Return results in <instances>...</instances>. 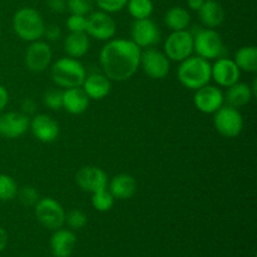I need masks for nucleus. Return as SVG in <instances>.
Returning <instances> with one entry per match:
<instances>
[{
  "mask_svg": "<svg viewBox=\"0 0 257 257\" xmlns=\"http://www.w3.org/2000/svg\"><path fill=\"white\" fill-rule=\"evenodd\" d=\"M142 49L128 39H110L99 53L103 74L109 80L131 79L140 68Z\"/></svg>",
  "mask_w": 257,
  "mask_h": 257,
  "instance_id": "obj_1",
  "label": "nucleus"
},
{
  "mask_svg": "<svg viewBox=\"0 0 257 257\" xmlns=\"http://www.w3.org/2000/svg\"><path fill=\"white\" fill-rule=\"evenodd\" d=\"M177 78L181 84L190 90H197L211 80V63L198 55H191L180 62Z\"/></svg>",
  "mask_w": 257,
  "mask_h": 257,
  "instance_id": "obj_2",
  "label": "nucleus"
},
{
  "mask_svg": "<svg viewBox=\"0 0 257 257\" xmlns=\"http://www.w3.org/2000/svg\"><path fill=\"white\" fill-rule=\"evenodd\" d=\"M13 29L20 39L32 43L44 37L45 23L37 9L22 8L13 17Z\"/></svg>",
  "mask_w": 257,
  "mask_h": 257,
  "instance_id": "obj_3",
  "label": "nucleus"
},
{
  "mask_svg": "<svg viewBox=\"0 0 257 257\" xmlns=\"http://www.w3.org/2000/svg\"><path fill=\"white\" fill-rule=\"evenodd\" d=\"M50 74L55 85L67 89V88L82 87L87 77V70L78 59L65 57L53 63Z\"/></svg>",
  "mask_w": 257,
  "mask_h": 257,
  "instance_id": "obj_4",
  "label": "nucleus"
},
{
  "mask_svg": "<svg viewBox=\"0 0 257 257\" xmlns=\"http://www.w3.org/2000/svg\"><path fill=\"white\" fill-rule=\"evenodd\" d=\"M193 52L206 60L225 57L226 48L221 35L215 29L205 28L193 34Z\"/></svg>",
  "mask_w": 257,
  "mask_h": 257,
  "instance_id": "obj_5",
  "label": "nucleus"
},
{
  "mask_svg": "<svg viewBox=\"0 0 257 257\" xmlns=\"http://www.w3.org/2000/svg\"><path fill=\"white\" fill-rule=\"evenodd\" d=\"M35 217L45 228L55 231L65 223V211L54 198H39L35 205Z\"/></svg>",
  "mask_w": 257,
  "mask_h": 257,
  "instance_id": "obj_6",
  "label": "nucleus"
},
{
  "mask_svg": "<svg viewBox=\"0 0 257 257\" xmlns=\"http://www.w3.org/2000/svg\"><path fill=\"white\" fill-rule=\"evenodd\" d=\"M163 53L173 62H182L193 53V34L185 30L172 32L165 42Z\"/></svg>",
  "mask_w": 257,
  "mask_h": 257,
  "instance_id": "obj_7",
  "label": "nucleus"
},
{
  "mask_svg": "<svg viewBox=\"0 0 257 257\" xmlns=\"http://www.w3.org/2000/svg\"><path fill=\"white\" fill-rule=\"evenodd\" d=\"M213 125L221 136L226 138H235L242 132L243 118L237 108L222 105L213 113Z\"/></svg>",
  "mask_w": 257,
  "mask_h": 257,
  "instance_id": "obj_8",
  "label": "nucleus"
},
{
  "mask_svg": "<svg viewBox=\"0 0 257 257\" xmlns=\"http://www.w3.org/2000/svg\"><path fill=\"white\" fill-rule=\"evenodd\" d=\"M115 32H117V24L108 13L98 10L87 15L85 33L88 37L100 42H108L114 37Z\"/></svg>",
  "mask_w": 257,
  "mask_h": 257,
  "instance_id": "obj_9",
  "label": "nucleus"
},
{
  "mask_svg": "<svg viewBox=\"0 0 257 257\" xmlns=\"http://www.w3.org/2000/svg\"><path fill=\"white\" fill-rule=\"evenodd\" d=\"M140 67L151 79H163L170 73V59L161 50L147 48L141 53Z\"/></svg>",
  "mask_w": 257,
  "mask_h": 257,
  "instance_id": "obj_10",
  "label": "nucleus"
},
{
  "mask_svg": "<svg viewBox=\"0 0 257 257\" xmlns=\"http://www.w3.org/2000/svg\"><path fill=\"white\" fill-rule=\"evenodd\" d=\"M132 42L142 49L152 48L161 42V30L150 18L135 20L131 28Z\"/></svg>",
  "mask_w": 257,
  "mask_h": 257,
  "instance_id": "obj_11",
  "label": "nucleus"
},
{
  "mask_svg": "<svg viewBox=\"0 0 257 257\" xmlns=\"http://www.w3.org/2000/svg\"><path fill=\"white\" fill-rule=\"evenodd\" d=\"M52 48L48 43L35 40L30 43L25 52V65L33 73H42L52 62Z\"/></svg>",
  "mask_w": 257,
  "mask_h": 257,
  "instance_id": "obj_12",
  "label": "nucleus"
},
{
  "mask_svg": "<svg viewBox=\"0 0 257 257\" xmlns=\"http://www.w3.org/2000/svg\"><path fill=\"white\" fill-rule=\"evenodd\" d=\"M75 182L84 192L94 193L107 188L108 176L97 166H85L77 172Z\"/></svg>",
  "mask_w": 257,
  "mask_h": 257,
  "instance_id": "obj_13",
  "label": "nucleus"
},
{
  "mask_svg": "<svg viewBox=\"0 0 257 257\" xmlns=\"http://www.w3.org/2000/svg\"><path fill=\"white\" fill-rule=\"evenodd\" d=\"M193 103L200 112L205 114H213L223 105L225 97L220 88L207 84L196 90Z\"/></svg>",
  "mask_w": 257,
  "mask_h": 257,
  "instance_id": "obj_14",
  "label": "nucleus"
},
{
  "mask_svg": "<svg viewBox=\"0 0 257 257\" xmlns=\"http://www.w3.org/2000/svg\"><path fill=\"white\" fill-rule=\"evenodd\" d=\"M241 77V70L233 62L227 57H221L211 64V79L215 80L217 85L228 88L237 83Z\"/></svg>",
  "mask_w": 257,
  "mask_h": 257,
  "instance_id": "obj_15",
  "label": "nucleus"
},
{
  "mask_svg": "<svg viewBox=\"0 0 257 257\" xmlns=\"http://www.w3.org/2000/svg\"><path fill=\"white\" fill-rule=\"evenodd\" d=\"M29 117L24 113H3L0 114V136L8 140L22 137L29 128Z\"/></svg>",
  "mask_w": 257,
  "mask_h": 257,
  "instance_id": "obj_16",
  "label": "nucleus"
},
{
  "mask_svg": "<svg viewBox=\"0 0 257 257\" xmlns=\"http://www.w3.org/2000/svg\"><path fill=\"white\" fill-rule=\"evenodd\" d=\"M29 128L33 136L43 143H52L59 136V125L48 114H35L29 120Z\"/></svg>",
  "mask_w": 257,
  "mask_h": 257,
  "instance_id": "obj_17",
  "label": "nucleus"
},
{
  "mask_svg": "<svg viewBox=\"0 0 257 257\" xmlns=\"http://www.w3.org/2000/svg\"><path fill=\"white\" fill-rule=\"evenodd\" d=\"M75 245L77 236L65 228H58L50 237V251L54 257H70Z\"/></svg>",
  "mask_w": 257,
  "mask_h": 257,
  "instance_id": "obj_18",
  "label": "nucleus"
},
{
  "mask_svg": "<svg viewBox=\"0 0 257 257\" xmlns=\"http://www.w3.org/2000/svg\"><path fill=\"white\" fill-rule=\"evenodd\" d=\"M112 80L108 79L103 73H92L87 75L82 84V89L89 99L100 100L107 97L112 89Z\"/></svg>",
  "mask_w": 257,
  "mask_h": 257,
  "instance_id": "obj_19",
  "label": "nucleus"
},
{
  "mask_svg": "<svg viewBox=\"0 0 257 257\" xmlns=\"http://www.w3.org/2000/svg\"><path fill=\"white\" fill-rule=\"evenodd\" d=\"M109 186V192L112 193L113 197L115 200H130L135 196L136 191H137V182H136L135 177L127 173H120V175L114 176L108 183Z\"/></svg>",
  "mask_w": 257,
  "mask_h": 257,
  "instance_id": "obj_20",
  "label": "nucleus"
},
{
  "mask_svg": "<svg viewBox=\"0 0 257 257\" xmlns=\"http://www.w3.org/2000/svg\"><path fill=\"white\" fill-rule=\"evenodd\" d=\"M89 98L80 87L67 88L63 92V108L70 114H82L89 105Z\"/></svg>",
  "mask_w": 257,
  "mask_h": 257,
  "instance_id": "obj_21",
  "label": "nucleus"
},
{
  "mask_svg": "<svg viewBox=\"0 0 257 257\" xmlns=\"http://www.w3.org/2000/svg\"><path fill=\"white\" fill-rule=\"evenodd\" d=\"M198 15L202 24L210 29L220 27L225 20V10L217 0H206L198 10Z\"/></svg>",
  "mask_w": 257,
  "mask_h": 257,
  "instance_id": "obj_22",
  "label": "nucleus"
},
{
  "mask_svg": "<svg viewBox=\"0 0 257 257\" xmlns=\"http://www.w3.org/2000/svg\"><path fill=\"white\" fill-rule=\"evenodd\" d=\"M223 97H225V102L227 103V105L240 108L250 103L255 95H253L250 85L246 83L237 82L227 88V92L223 94Z\"/></svg>",
  "mask_w": 257,
  "mask_h": 257,
  "instance_id": "obj_23",
  "label": "nucleus"
},
{
  "mask_svg": "<svg viewBox=\"0 0 257 257\" xmlns=\"http://www.w3.org/2000/svg\"><path fill=\"white\" fill-rule=\"evenodd\" d=\"M89 37L87 33H70L64 40V50L68 57L78 58L84 57L89 50Z\"/></svg>",
  "mask_w": 257,
  "mask_h": 257,
  "instance_id": "obj_24",
  "label": "nucleus"
},
{
  "mask_svg": "<svg viewBox=\"0 0 257 257\" xmlns=\"http://www.w3.org/2000/svg\"><path fill=\"white\" fill-rule=\"evenodd\" d=\"M233 62L241 72H257V48L255 45H245L236 52Z\"/></svg>",
  "mask_w": 257,
  "mask_h": 257,
  "instance_id": "obj_25",
  "label": "nucleus"
},
{
  "mask_svg": "<svg viewBox=\"0 0 257 257\" xmlns=\"http://www.w3.org/2000/svg\"><path fill=\"white\" fill-rule=\"evenodd\" d=\"M165 23L172 32L187 29L191 23V15L182 7H172L165 15Z\"/></svg>",
  "mask_w": 257,
  "mask_h": 257,
  "instance_id": "obj_26",
  "label": "nucleus"
},
{
  "mask_svg": "<svg viewBox=\"0 0 257 257\" xmlns=\"http://www.w3.org/2000/svg\"><path fill=\"white\" fill-rule=\"evenodd\" d=\"M127 9L135 20L150 18L153 13L152 0H128Z\"/></svg>",
  "mask_w": 257,
  "mask_h": 257,
  "instance_id": "obj_27",
  "label": "nucleus"
},
{
  "mask_svg": "<svg viewBox=\"0 0 257 257\" xmlns=\"http://www.w3.org/2000/svg\"><path fill=\"white\" fill-rule=\"evenodd\" d=\"M114 200L115 198L107 188L92 193V206L94 210L99 211V212H107V211L112 210V207L114 206Z\"/></svg>",
  "mask_w": 257,
  "mask_h": 257,
  "instance_id": "obj_28",
  "label": "nucleus"
},
{
  "mask_svg": "<svg viewBox=\"0 0 257 257\" xmlns=\"http://www.w3.org/2000/svg\"><path fill=\"white\" fill-rule=\"evenodd\" d=\"M18 195V185L9 175L0 173V201H10Z\"/></svg>",
  "mask_w": 257,
  "mask_h": 257,
  "instance_id": "obj_29",
  "label": "nucleus"
},
{
  "mask_svg": "<svg viewBox=\"0 0 257 257\" xmlns=\"http://www.w3.org/2000/svg\"><path fill=\"white\" fill-rule=\"evenodd\" d=\"M95 0H67V9L70 14L88 15L93 12Z\"/></svg>",
  "mask_w": 257,
  "mask_h": 257,
  "instance_id": "obj_30",
  "label": "nucleus"
},
{
  "mask_svg": "<svg viewBox=\"0 0 257 257\" xmlns=\"http://www.w3.org/2000/svg\"><path fill=\"white\" fill-rule=\"evenodd\" d=\"M65 222L73 230H80L87 225L88 217L83 211L72 210L68 215H65Z\"/></svg>",
  "mask_w": 257,
  "mask_h": 257,
  "instance_id": "obj_31",
  "label": "nucleus"
},
{
  "mask_svg": "<svg viewBox=\"0 0 257 257\" xmlns=\"http://www.w3.org/2000/svg\"><path fill=\"white\" fill-rule=\"evenodd\" d=\"M128 0H95V4L102 12L113 14L118 13L127 7Z\"/></svg>",
  "mask_w": 257,
  "mask_h": 257,
  "instance_id": "obj_32",
  "label": "nucleus"
},
{
  "mask_svg": "<svg viewBox=\"0 0 257 257\" xmlns=\"http://www.w3.org/2000/svg\"><path fill=\"white\" fill-rule=\"evenodd\" d=\"M44 104L52 110H59L63 108V92L62 90H48L44 94Z\"/></svg>",
  "mask_w": 257,
  "mask_h": 257,
  "instance_id": "obj_33",
  "label": "nucleus"
},
{
  "mask_svg": "<svg viewBox=\"0 0 257 257\" xmlns=\"http://www.w3.org/2000/svg\"><path fill=\"white\" fill-rule=\"evenodd\" d=\"M67 28L70 33H85L87 28V15L70 14L67 19Z\"/></svg>",
  "mask_w": 257,
  "mask_h": 257,
  "instance_id": "obj_34",
  "label": "nucleus"
},
{
  "mask_svg": "<svg viewBox=\"0 0 257 257\" xmlns=\"http://www.w3.org/2000/svg\"><path fill=\"white\" fill-rule=\"evenodd\" d=\"M18 195H19L20 202L24 206H35L38 201H39L38 192L33 187H29V186L18 191Z\"/></svg>",
  "mask_w": 257,
  "mask_h": 257,
  "instance_id": "obj_35",
  "label": "nucleus"
},
{
  "mask_svg": "<svg viewBox=\"0 0 257 257\" xmlns=\"http://www.w3.org/2000/svg\"><path fill=\"white\" fill-rule=\"evenodd\" d=\"M44 37L47 38L48 40L50 42H55V40H59L62 38V30L58 25L55 24H50V25H45V30H44Z\"/></svg>",
  "mask_w": 257,
  "mask_h": 257,
  "instance_id": "obj_36",
  "label": "nucleus"
},
{
  "mask_svg": "<svg viewBox=\"0 0 257 257\" xmlns=\"http://www.w3.org/2000/svg\"><path fill=\"white\" fill-rule=\"evenodd\" d=\"M48 7L53 13L62 14L67 10V0H48Z\"/></svg>",
  "mask_w": 257,
  "mask_h": 257,
  "instance_id": "obj_37",
  "label": "nucleus"
},
{
  "mask_svg": "<svg viewBox=\"0 0 257 257\" xmlns=\"http://www.w3.org/2000/svg\"><path fill=\"white\" fill-rule=\"evenodd\" d=\"M8 103H9V93H8L7 88L4 85L0 84V112L5 109Z\"/></svg>",
  "mask_w": 257,
  "mask_h": 257,
  "instance_id": "obj_38",
  "label": "nucleus"
},
{
  "mask_svg": "<svg viewBox=\"0 0 257 257\" xmlns=\"http://www.w3.org/2000/svg\"><path fill=\"white\" fill-rule=\"evenodd\" d=\"M22 108H23V112H24V114H32V113H34V108H35V104L34 102H33L32 99H25L24 102H23L22 104Z\"/></svg>",
  "mask_w": 257,
  "mask_h": 257,
  "instance_id": "obj_39",
  "label": "nucleus"
},
{
  "mask_svg": "<svg viewBox=\"0 0 257 257\" xmlns=\"http://www.w3.org/2000/svg\"><path fill=\"white\" fill-rule=\"evenodd\" d=\"M206 0H187V5L191 10H195V12H198L201 9V7L203 5Z\"/></svg>",
  "mask_w": 257,
  "mask_h": 257,
  "instance_id": "obj_40",
  "label": "nucleus"
},
{
  "mask_svg": "<svg viewBox=\"0 0 257 257\" xmlns=\"http://www.w3.org/2000/svg\"><path fill=\"white\" fill-rule=\"evenodd\" d=\"M8 245V233L4 228L0 227V252L4 251V248Z\"/></svg>",
  "mask_w": 257,
  "mask_h": 257,
  "instance_id": "obj_41",
  "label": "nucleus"
}]
</instances>
